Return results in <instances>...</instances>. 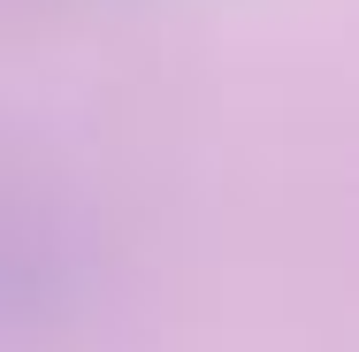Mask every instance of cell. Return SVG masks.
<instances>
[{
	"mask_svg": "<svg viewBox=\"0 0 359 352\" xmlns=\"http://www.w3.org/2000/svg\"><path fill=\"white\" fill-rule=\"evenodd\" d=\"M76 299V253L46 222H0V337L54 330Z\"/></svg>",
	"mask_w": 359,
	"mask_h": 352,
	"instance_id": "1",
	"label": "cell"
}]
</instances>
